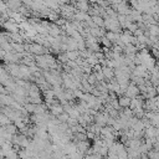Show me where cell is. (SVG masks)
<instances>
[{
	"mask_svg": "<svg viewBox=\"0 0 159 159\" xmlns=\"http://www.w3.org/2000/svg\"><path fill=\"white\" fill-rule=\"evenodd\" d=\"M48 111H50V113L52 114V116H58V114H61L62 112H63V106L61 104V103H56V104H51L50 107H48Z\"/></svg>",
	"mask_w": 159,
	"mask_h": 159,
	"instance_id": "cell-3",
	"label": "cell"
},
{
	"mask_svg": "<svg viewBox=\"0 0 159 159\" xmlns=\"http://www.w3.org/2000/svg\"><path fill=\"white\" fill-rule=\"evenodd\" d=\"M124 94L128 96V97H130V98H133V97H137L138 94H140V89H139V87H138L135 83L130 82V83L128 84V87L125 88Z\"/></svg>",
	"mask_w": 159,
	"mask_h": 159,
	"instance_id": "cell-1",
	"label": "cell"
},
{
	"mask_svg": "<svg viewBox=\"0 0 159 159\" xmlns=\"http://www.w3.org/2000/svg\"><path fill=\"white\" fill-rule=\"evenodd\" d=\"M66 55H67L68 60H75V61L81 56L80 50H68V51H66Z\"/></svg>",
	"mask_w": 159,
	"mask_h": 159,
	"instance_id": "cell-5",
	"label": "cell"
},
{
	"mask_svg": "<svg viewBox=\"0 0 159 159\" xmlns=\"http://www.w3.org/2000/svg\"><path fill=\"white\" fill-rule=\"evenodd\" d=\"M102 72H103V75H104L106 81L109 82L112 78H114V68H113V67L103 66V67H102Z\"/></svg>",
	"mask_w": 159,
	"mask_h": 159,
	"instance_id": "cell-2",
	"label": "cell"
},
{
	"mask_svg": "<svg viewBox=\"0 0 159 159\" xmlns=\"http://www.w3.org/2000/svg\"><path fill=\"white\" fill-rule=\"evenodd\" d=\"M130 101L132 98L125 96V94H122V96H118V102H119V107L120 108H127L130 106Z\"/></svg>",
	"mask_w": 159,
	"mask_h": 159,
	"instance_id": "cell-4",
	"label": "cell"
}]
</instances>
